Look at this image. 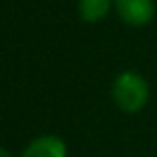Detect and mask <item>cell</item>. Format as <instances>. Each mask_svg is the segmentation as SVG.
I'll list each match as a JSON object with an SVG mask.
<instances>
[{"label":"cell","instance_id":"cell-1","mask_svg":"<svg viewBox=\"0 0 157 157\" xmlns=\"http://www.w3.org/2000/svg\"><path fill=\"white\" fill-rule=\"evenodd\" d=\"M111 97L123 113H139L149 101V83L135 71H123L113 81Z\"/></svg>","mask_w":157,"mask_h":157},{"label":"cell","instance_id":"cell-2","mask_svg":"<svg viewBox=\"0 0 157 157\" xmlns=\"http://www.w3.org/2000/svg\"><path fill=\"white\" fill-rule=\"evenodd\" d=\"M119 18L129 26H145L155 16L153 0H113Z\"/></svg>","mask_w":157,"mask_h":157},{"label":"cell","instance_id":"cell-3","mask_svg":"<svg viewBox=\"0 0 157 157\" xmlns=\"http://www.w3.org/2000/svg\"><path fill=\"white\" fill-rule=\"evenodd\" d=\"M20 157H67V145L56 135H40L24 147Z\"/></svg>","mask_w":157,"mask_h":157},{"label":"cell","instance_id":"cell-4","mask_svg":"<svg viewBox=\"0 0 157 157\" xmlns=\"http://www.w3.org/2000/svg\"><path fill=\"white\" fill-rule=\"evenodd\" d=\"M113 6V0H78V14L85 22H99Z\"/></svg>","mask_w":157,"mask_h":157},{"label":"cell","instance_id":"cell-5","mask_svg":"<svg viewBox=\"0 0 157 157\" xmlns=\"http://www.w3.org/2000/svg\"><path fill=\"white\" fill-rule=\"evenodd\" d=\"M0 157H12V155H10V151H8V149L0 147Z\"/></svg>","mask_w":157,"mask_h":157}]
</instances>
